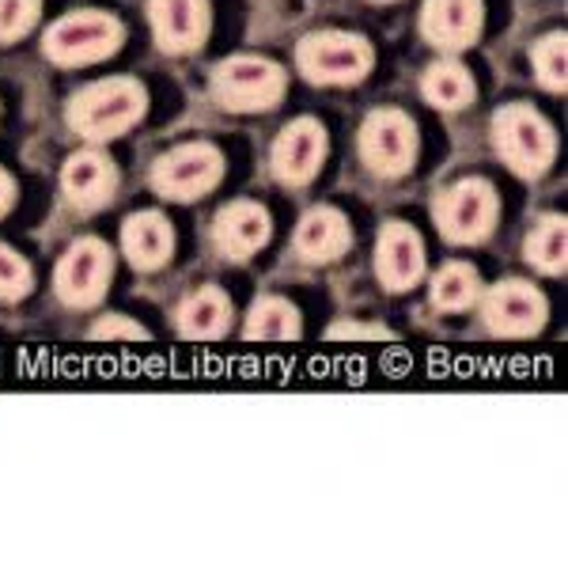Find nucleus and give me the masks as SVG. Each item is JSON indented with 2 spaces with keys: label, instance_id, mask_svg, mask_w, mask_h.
<instances>
[{
  "label": "nucleus",
  "instance_id": "nucleus-1",
  "mask_svg": "<svg viewBox=\"0 0 568 565\" xmlns=\"http://www.w3.org/2000/svg\"><path fill=\"white\" fill-rule=\"evenodd\" d=\"M149 111V91L133 77H106L99 84L80 88L69 99V125L77 137L91 144L114 141V137L130 133Z\"/></svg>",
  "mask_w": 568,
  "mask_h": 565
},
{
  "label": "nucleus",
  "instance_id": "nucleus-2",
  "mask_svg": "<svg viewBox=\"0 0 568 565\" xmlns=\"http://www.w3.org/2000/svg\"><path fill=\"white\" fill-rule=\"evenodd\" d=\"M493 144H497L500 160L519 179H538L554 163L557 141L546 118L527 103H508L493 114Z\"/></svg>",
  "mask_w": 568,
  "mask_h": 565
},
{
  "label": "nucleus",
  "instance_id": "nucleus-3",
  "mask_svg": "<svg viewBox=\"0 0 568 565\" xmlns=\"http://www.w3.org/2000/svg\"><path fill=\"white\" fill-rule=\"evenodd\" d=\"M284 69L258 53L227 58L213 69V99L232 114H262L284 99Z\"/></svg>",
  "mask_w": 568,
  "mask_h": 565
},
{
  "label": "nucleus",
  "instance_id": "nucleus-4",
  "mask_svg": "<svg viewBox=\"0 0 568 565\" xmlns=\"http://www.w3.org/2000/svg\"><path fill=\"white\" fill-rule=\"evenodd\" d=\"M125 42V31L114 16L106 12H69L45 31L42 50L53 65L61 69H80L91 61H103L110 53H118V46Z\"/></svg>",
  "mask_w": 568,
  "mask_h": 565
},
{
  "label": "nucleus",
  "instance_id": "nucleus-5",
  "mask_svg": "<svg viewBox=\"0 0 568 565\" xmlns=\"http://www.w3.org/2000/svg\"><path fill=\"white\" fill-rule=\"evenodd\" d=\"M372 46L361 34L315 31L296 46V65L311 84H356L372 72Z\"/></svg>",
  "mask_w": 568,
  "mask_h": 565
},
{
  "label": "nucleus",
  "instance_id": "nucleus-6",
  "mask_svg": "<svg viewBox=\"0 0 568 565\" xmlns=\"http://www.w3.org/2000/svg\"><path fill=\"white\" fill-rule=\"evenodd\" d=\"M497 213H500L497 190L485 179L455 182V186H447L433 205L436 228L447 243H478L485 235H493Z\"/></svg>",
  "mask_w": 568,
  "mask_h": 565
},
{
  "label": "nucleus",
  "instance_id": "nucleus-7",
  "mask_svg": "<svg viewBox=\"0 0 568 565\" xmlns=\"http://www.w3.org/2000/svg\"><path fill=\"white\" fill-rule=\"evenodd\" d=\"M224 179V157L213 144H179L152 163V186L168 202H197Z\"/></svg>",
  "mask_w": 568,
  "mask_h": 565
},
{
  "label": "nucleus",
  "instance_id": "nucleus-8",
  "mask_svg": "<svg viewBox=\"0 0 568 565\" xmlns=\"http://www.w3.org/2000/svg\"><path fill=\"white\" fill-rule=\"evenodd\" d=\"M361 160L372 175L402 179L417 163V125L402 111H372L361 130Z\"/></svg>",
  "mask_w": 568,
  "mask_h": 565
},
{
  "label": "nucleus",
  "instance_id": "nucleus-9",
  "mask_svg": "<svg viewBox=\"0 0 568 565\" xmlns=\"http://www.w3.org/2000/svg\"><path fill=\"white\" fill-rule=\"evenodd\" d=\"M110 270H114V254L103 240L84 235L65 251V259L53 270V293L69 307H95L106 296Z\"/></svg>",
  "mask_w": 568,
  "mask_h": 565
},
{
  "label": "nucleus",
  "instance_id": "nucleus-10",
  "mask_svg": "<svg viewBox=\"0 0 568 565\" xmlns=\"http://www.w3.org/2000/svg\"><path fill=\"white\" fill-rule=\"evenodd\" d=\"M481 319L500 339H527L546 326V300L530 281H500L481 300Z\"/></svg>",
  "mask_w": 568,
  "mask_h": 565
},
{
  "label": "nucleus",
  "instance_id": "nucleus-11",
  "mask_svg": "<svg viewBox=\"0 0 568 565\" xmlns=\"http://www.w3.org/2000/svg\"><path fill=\"white\" fill-rule=\"evenodd\" d=\"M326 160V130L315 122V118H296L277 133L270 152V168L273 175L288 186H304L318 175Z\"/></svg>",
  "mask_w": 568,
  "mask_h": 565
},
{
  "label": "nucleus",
  "instance_id": "nucleus-12",
  "mask_svg": "<svg viewBox=\"0 0 568 565\" xmlns=\"http://www.w3.org/2000/svg\"><path fill=\"white\" fill-rule=\"evenodd\" d=\"M375 273L387 293H409L425 281V243L414 228L402 221L383 224L375 243Z\"/></svg>",
  "mask_w": 568,
  "mask_h": 565
},
{
  "label": "nucleus",
  "instance_id": "nucleus-13",
  "mask_svg": "<svg viewBox=\"0 0 568 565\" xmlns=\"http://www.w3.org/2000/svg\"><path fill=\"white\" fill-rule=\"evenodd\" d=\"M149 20L163 53H194L209 39V0H149Z\"/></svg>",
  "mask_w": 568,
  "mask_h": 565
},
{
  "label": "nucleus",
  "instance_id": "nucleus-14",
  "mask_svg": "<svg viewBox=\"0 0 568 565\" xmlns=\"http://www.w3.org/2000/svg\"><path fill=\"white\" fill-rule=\"evenodd\" d=\"M485 8L481 0H425L420 34L444 53H463L478 42Z\"/></svg>",
  "mask_w": 568,
  "mask_h": 565
},
{
  "label": "nucleus",
  "instance_id": "nucleus-15",
  "mask_svg": "<svg viewBox=\"0 0 568 565\" xmlns=\"http://www.w3.org/2000/svg\"><path fill=\"white\" fill-rule=\"evenodd\" d=\"M270 213L258 202H232L216 213L213 221V243L224 259L232 262H246L254 259L265 243H270Z\"/></svg>",
  "mask_w": 568,
  "mask_h": 565
},
{
  "label": "nucleus",
  "instance_id": "nucleus-16",
  "mask_svg": "<svg viewBox=\"0 0 568 565\" xmlns=\"http://www.w3.org/2000/svg\"><path fill=\"white\" fill-rule=\"evenodd\" d=\"M61 190H65V198L77 209L95 213V209H103L118 190L114 160L99 149L77 152V157H69L65 171H61Z\"/></svg>",
  "mask_w": 568,
  "mask_h": 565
},
{
  "label": "nucleus",
  "instance_id": "nucleus-17",
  "mask_svg": "<svg viewBox=\"0 0 568 565\" xmlns=\"http://www.w3.org/2000/svg\"><path fill=\"white\" fill-rule=\"evenodd\" d=\"M122 251L133 270H160L175 254V232H171L168 216L141 209L122 224Z\"/></svg>",
  "mask_w": 568,
  "mask_h": 565
},
{
  "label": "nucleus",
  "instance_id": "nucleus-18",
  "mask_svg": "<svg viewBox=\"0 0 568 565\" xmlns=\"http://www.w3.org/2000/svg\"><path fill=\"white\" fill-rule=\"evenodd\" d=\"M349 221H345L337 209H311L304 221L296 224V235H292V243H296V254L304 262H315V266H323V262H334L342 259L345 251H349Z\"/></svg>",
  "mask_w": 568,
  "mask_h": 565
},
{
  "label": "nucleus",
  "instance_id": "nucleus-19",
  "mask_svg": "<svg viewBox=\"0 0 568 565\" xmlns=\"http://www.w3.org/2000/svg\"><path fill=\"white\" fill-rule=\"evenodd\" d=\"M175 323L186 339H220L232 326V300H227L224 289L205 285L190 300H182Z\"/></svg>",
  "mask_w": 568,
  "mask_h": 565
},
{
  "label": "nucleus",
  "instance_id": "nucleus-20",
  "mask_svg": "<svg viewBox=\"0 0 568 565\" xmlns=\"http://www.w3.org/2000/svg\"><path fill=\"white\" fill-rule=\"evenodd\" d=\"M420 91L439 111H463V107L474 103V77L459 61H436L420 80Z\"/></svg>",
  "mask_w": 568,
  "mask_h": 565
},
{
  "label": "nucleus",
  "instance_id": "nucleus-21",
  "mask_svg": "<svg viewBox=\"0 0 568 565\" xmlns=\"http://www.w3.org/2000/svg\"><path fill=\"white\" fill-rule=\"evenodd\" d=\"M243 334L251 342H292L300 339V312L281 296H262L246 315Z\"/></svg>",
  "mask_w": 568,
  "mask_h": 565
},
{
  "label": "nucleus",
  "instance_id": "nucleus-22",
  "mask_svg": "<svg viewBox=\"0 0 568 565\" xmlns=\"http://www.w3.org/2000/svg\"><path fill=\"white\" fill-rule=\"evenodd\" d=\"M527 262L542 273H565L568 266V224L565 216H542L527 235Z\"/></svg>",
  "mask_w": 568,
  "mask_h": 565
},
{
  "label": "nucleus",
  "instance_id": "nucleus-23",
  "mask_svg": "<svg viewBox=\"0 0 568 565\" xmlns=\"http://www.w3.org/2000/svg\"><path fill=\"white\" fill-rule=\"evenodd\" d=\"M481 281L478 270L466 266V262H447L433 281V304L439 312H466L470 304H478Z\"/></svg>",
  "mask_w": 568,
  "mask_h": 565
},
{
  "label": "nucleus",
  "instance_id": "nucleus-24",
  "mask_svg": "<svg viewBox=\"0 0 568 565\" xmlns=\"http://www.w3.org/2000/svg\"><path fill=\"white\" fill-rule=\"evenodd\" d=\"M530 61H535V77H538V84H542V88H549V91H565L568 88V39L561 31L538 39Z\"/></svg>",
  "mask_w": 568,
  "mask_h": 565
},
{
  "label": "nucleus",
  "instance_id": "nucleus-25",
  "mask_svg": "<svg viewBox=\"0 0 568 565\" xmlns=\"http://www.w3.org/2000/svg\"><path fill=\"white\" fill-rule=\"evenodd\" d=\"M42 20V0H0V42H20Z\"/></svg>",
  "mask_w": 568,
  "mask_h": 565
},
{
  "label": "nucleus",
  "instance_id": "nucleus-26",
  "mask_svg": "<svg viewBox=\"0 0 568 565\" xmlns=\"http://www.w3.org/2000/svg\"><path fill=\"white\" fill-rule=\"evenodd\" d=\"M34 289V273L27 266L23 254H16L12 248H0V300L16 304Z\"/></svg>",
  "mask_w": 568,
  "mask_h": 565
},
{
  "label": "nucleus",
  "instance_id": "nucleus-27",
  "mask_svg": "<svg viewBox=\"0 0 568 565\" xmlns=\"http://www.w3.org/2000/svg\"><path fill=\"white\" fill-rule=\"evenodd\" d=\"M91 339H95V342H141V339H144V331L133 323V319L103 315L95 326H91Z\"/></svg>",
  "mask_w": 568,
  "mask_h": 565
},
{
  "label": "nucleus",
  "instance_id": "nucleus-28",
  "mask_svg": "<svg viewBox=\"0 0 568 565\" xmlns=\"http://www.w3.org/2000/svg\"><path fill=\"white\" fill-rule=\"evenodd\" d=\"M326 334L329 339H383L379 326H361V323H334Z\"/></svg>",
  "mask_w": 568,
  "mask_h": 565
},
{
  "label": "nucleus",
  "instance_id": "nucleus-29",
  "mask_svg": "<svg viewBox=\"0 0 568 565\" xmlns=\"http://www.w3.org/2000/svg\"><path fill=\"white\" fill-rule=\"evenodd\" d=\"M12 205H16V182L4 168H0V216H8Z\"/></svg>",
  "mask_w": 568,
  "mask_h": 565
},
{
  "label": "nucleus",
  "instance_id": "nucleus-30",
  "mask_svg": "<svg viewBox=\"0 0 568 565\" xmlns=\"http://www.w3.org/2000/svg\"><path fill=\"white\" fill-rule=\"evenodd\" d=\"M379 4H387V0H379Z\"/></svg>",
  "mask_w": 568,
  "mask_h": 565
}]
</instances>
